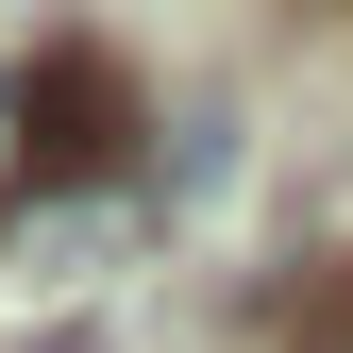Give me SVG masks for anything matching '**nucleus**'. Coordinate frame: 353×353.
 <instances>
[{
	"label": "nucleus",
	"mask_w": 353,
	"mask_h": 353,
	"mask_svg": "<svg viewBox=\"0 0 353 353\" xmlns=\"http://www.w3.org/2000/svg\"><path fill=\"white\" fill-rule=\"evenodd\" d=\"M0 135H17V68H0Z\"/></svg>",
	"instance_id": "7ed1b4c3"
},
{
	"label": "nucleus",
	"mask_w": 353,
	"mask_h": 353,
	"mask_svg": "<svg viewBox=\"0 0 353 353\" xmlns=\"http://www.w3.org/2000/svg\"><path fill=\"white\" fill-rule=\"evenodd\" d=\"M286 336H303V353H353V270H320V286H303V303H286Z\"/></svg>",
	"instance_id": "f03ea898"
},
{
	"label": "nucleus",
	"mask_w": 353,
	"mask_h": 353,
	"mask_svg": "<svg viewBox=\"0 0 353 353\" xmlns=\"http://www.w3.org/2000/svg\"><path fill=\"white\" fill-rule=\"evenodd\" d=\"M17 152L51 168V185H118V168H135V84H118L101 51H51L17 84Z\"/></svg>",
	"instance_id": "f257e3e1"
}]
</instances>
